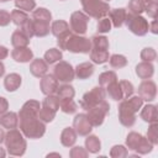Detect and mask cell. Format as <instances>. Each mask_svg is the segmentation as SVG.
I'll return each instance as SVG.
<instances>
[{
  "instance_id": "6da1fadb",
  "label": "cell",
  "mask_w": 158,
  "mask_h": 158,
  "mask_svg": "<svg viewBox=\"0 0 158 158\" xmlns=\"http://www.w3.org/2000/svg\"><path fill=\"white\" fill-rule=\"evenodd\" d=\"M40 109V101L28 100L21 106L19 111L20 131L27 138H41L46 132V123L38 118Z\"/></svg>"
},
{
  "instance_id": "7a4b0ae2",
  "label": "cell",
  "mask_w": 158,
  "mask_h": 158,
  "mask_svg": "<svg viewBox=\"0 0 158 158\" xmlns=\"http://www.w3.org/2000/svg\"><path fill=\"white\" fill-rule=\"evenodd\" d=\"M143 106V100L139 95L130 96L121 100L118 105V121L125 127H132L136 122V112Z\"/></svg>"
},
{
  "instance_id": "3957f363",
  "label": "cell",
  "mask_w": 158,
  "mask_h": 158,
  "mask_svg": "<svg viewBox=\"0 0 158 158\" xmlns=\"http://www.w3.org/2000/svg\"><path fill=\"white\" fill-rule=\"evenodd\" d=\"M57 43L59 49H65L72 53H89L91 49V41L89 38L73 33L72 31L58 37Z\"/></svg>"
},
{
  "instance_id": "277c9868",
  "label": "cell",
  "mask_w": 158,
  "mask_h": 158,
  "mask_svg": "<svg viewBox=\"0 0 158 158\" xmlns=\"http://www.w3.org/2000/svg\"><path fill=\"white\" fill-rule=\"evenodd\" d=\"M5 147L9 154L11 156H22L26 152L27 143L23 137V133L16 128L9 130L7 133H5Z\"/></svg>"
},
{
  "instance_id": "5b68a950",
  "label": "cell",
  "mask_w": 158,
  "mask_h": 158,
  "mask_svg": "<svg viewBox=\"0 0 158 158\" xmlns=\"http://www.w3.org/2000/svg\"><path fill=\"white\" fill-rule=\"evenodd\" d=\"M83 10L89 17L101 19L105 17L110 11V5L102 0H80Z\"/></svg>"
},
{
  "instance_id": "8992f818",
  "label": "cell",
  "mask_w": 158,
  "mask_h": 158,
  "mask_svg": "<svg viewBox=\"0 0 158 158\" xmlns=\"http://www.w3.org/2000/svg\"><path fill=\"white\" fill-rule=\"evenodd\" d=\"M125 23L127 26V28L136 36H144L149 30V23L148 21L141 16V15H133V14H126V19H125Z\"/></svg>"
},
{
  "instance_id": "52a82bcc",
  "label": "cell",
  "mask_w": 158,
  "mask_h": 158,
  "mask_svg": "<svg viewBox=\"0 0 158 158\" xmlns=\"http://www.w3.org/2000/svg\"><path fill=\"white\" fill-rule=\"evenodd\" d=\"M109 110H110V105H109V102L106 100H102L98 105H95L91 109H89L88 112H86V117H88L89 122L91 123V126L93 127L101 126L104 120H105V116L109 112Z\"/></svg>"
},
{
  "instance_id": "ba28073f",
  "label": "cell",
  "mask_w": 158,
  "mask_h": 158,
  "mask_svg": "<svg viewBox=\"0 0 158 158\" xmlns=\"http://www.w3.org/2000/svg\"><path fill=\"white\" fill-rule=\"evenodd\" d=\"M105 96H106L105 89L102 86H95L90 91H86L83 95V98L80 100V106H81V109L88 111L93 106H95L99 102H101L102 100H105Z\"/></svg>"
},
{
  "instance_id": "9c48e42d",
  "label": "cell",
  "mask_w": 158,
  "mask_h": 158,
  "mask_svg": "<svg viewBox=\"0 0 158 158\" xmlns=\"http://www.w3.org/2000/svg\"><path fill=\"white\" fill-rule=\"evenodd\" d=\"M88 22H89V16L86 14L81 11H74L70 15V20H69L70 31L73 33L83 36L88 30Z\"/></svg>"
},
{
  "instance_id": "30bf717a",
  "label": "cell",
  "mask_w": 158,
  "mask_h": 158,
  "mask_svg": "<svg viewBox=\"0 0 158 158\" xmlns=\"http://www.w3.org/2000/svg\"><path fill=\"white\" fill-rule=\"evenodd\" d=\"M53 75L56 77V79L58 81L70 83L72 80H74L75 73H74V68L72 67L70 63L64 62V60H59L53 68Z\"/></svg>"
},
{
  "instance_id": "8fae6325",
  "label": "cell",
  "mask_w": 158,
  "mask_h": 158,
  "mask_svg": "<svg viewBox=\"0 0 158 158\" xmlns=\"http://www.w3.org/2000/svg\"><path fill=\"white\" fill-rule=\"evenodd\" d=\"M138 95L142 98L143 101H153L157 96V85L153 80L144 79L138 86Z\"/></svg>"
},
{
  "instance_id": "7c38bea8",
  "label": "cell",
  "mask_w": 158,
  "mask_h": 158,
  "mask_svg": "<svg viewBox=\"0 0 158 158\" xmlns=\"http://www.w3.org/2000/svg\"><path fill=\"white\" fill-rule=\"evenodd\" d=\"M73 128L75 130L77 135H79V136H88V135H90V132L93 130V126L89 122V120L86 117V114H78V115H75V117L73 120Z\"/></svg>"
},
{
  "instance_id": "4fadbf2b",
  "label": "cell",
  "mask_w": 158,
  "mask_h": 158,
  "mask_svg": "<svg viewBox=\"0 0 158 158\" xmlns=\"http://www.w3.org/2000/svg\"><path fill=\"white\" fill-rule=\"evenodd\" d=\"M58 83L59 81L56 79V77L53 74H46L41 78V81H40L41 91L44 95H52V94L57 93V89L59 86Z\"/></svg>"
},
{
  "instance_id": "5bb4252c",
  "label": "cell",
  "mask_w": 158,
  "mask_h": 158,
  "mask_svg": "<svg viewBox=\"0 0 158 158\" xmlns=\"http://www.w3.org/2000/svg\"><path fill=\"white\" fill-rule=\"evenodd\" d=\"M11 57L15 62L19 63H27L33 59V52L28 47H17L12 49Z\"/></svg>"
},
{
  "instance_id": "9a60e30c",
  "label": "cell",
  "mask_w": 158,
  "mask_h": 158,
  "mask_svg": "<svg viewBox=\"0 0 158 158\" xmlns=\"http://www.w3.org/2000/svg\"><path fill=\"white\" fill-rule=\"evenodd\" d=\"M47 70H48V64L42 58L33 59L30 64V72L36 78H42L43 75L47 74Z\"/></svg>"
},
{
  "instance_id": "2e32d148",
  "label": "cell",
  "mask_w": 158,
  "mask_h": 158,
  "mask_svg": "<svg viewBox=\"0 0 158 158\" xmlns=\"http://www.w3.org/2000/svg\"><path fill=\"white\" fill-rule=\"evenodd\" d=\"M126 9L123 7H118V9H112L109 11V19L111 21V25H114V27L118 28L125 23V19H126Z\"/></svg>"
},
{
  "instance_id": "e0dca14e",
  "label": "cell",
  "mask_w": 158,
  "mask_h": 158,
  "mask_svg": "<svg viewBox=\"0 0 158 158\" xmlns=\"http://www.w3.org/2000/svg\"><path fill=\"white\" fill-rule=\"evenodd\" d=\"M19 125V115L16 112H5L0 116V126L4 127V128H7V130H12V128H16Z\"/></svg>"
},
{
  "instance_id": "ac0fdd59",
  "label": "cell",
  "mask_w": 158,
  "mask_h": 158,
  "mask_svg": "<svg viewBox=\"0 0 158 158\" xmlns=\"http://www.w3.org/2000/svg\"><path fill=\"white\" fill-rule=\"evenodd\" d=\"M94 69L95 68H94V64L93 63H90V62H83V63H80V64H78L75 67L74 73H75V77L78 79L84 80V79H88L89 77L93 75Z\"/></svg>"
},
{
  "instance_id": "d6986e66",
  "label": "cell",
  "mask_w": 158,
  "mask_h": 158,
  "mask_svg": "<svg viewBox=\"0 0 158 158\" xmlns=\"http://www.w3.org/2000/svg\"><path fill=\"white\" fill-rule=\"evenodd\" d=\"M136 74L141 79H151L154 74V67L152 62H141L136 65Z\"/></svg>"
},
{
  "instance_id": "ffe728a7",
  "label": "cell",
  "mask_w": 158,
  "mask_h": 158,
  "mask_svg": "<svg viewBox=\"0 0 158 158\" xmlns=\"http://www.w3.org/2000/svg\"><path fill=\"white\" fill-rule=\"evenodd\" d=\"M21 81L22 80H21L20 74H17V73H10L4 79V86H5L6 91L12 93V91H16L20 88Z\"/></svg>"
},
{
  "instance_id": "44dd1931",
  "label": "cell",
  "mask_w": 158,
  "mask_h": 158,
  "mask_svg": "<svg viewBox=\"0 0 158 158\" xmlns=\"http://www.w3.org/2000/svg\"><path fill=\"white\" fill-rule=\"evenodd\" d=\"M141 118L148 123H153L158 121V112H157V106L152 104H147L143 106L141 110Z\"/></svg>"
},
{
  "instance_id": "7402d4cb",
  "label": "cell",
  "mask_w": 158,
  "mask_h": 158,
  "mask_svg": "<svg viewBox=\"0 0 158 158\" xmlns=\"http://www.w3.org/2000/svg\"><path fill=\"white\" fill-rule=\"evenodd\" d=\"M77 142V132L73 127H65L60 133V143L64 147H72Z\"/></svg>"
},
{
  "instance_id": "603a6c76",
  "label": "cell",
  "mask_w": 158,
  "mask_h": 158,
  "mask_svg": "<svg viewBox=\"0 0 158 158\" xmlns=\"http://www.w3.org/2000/svg\"><path fill=\"white\" fill-rule=\"evenodd\" d=\"M70 31V27H69V23L64 20H56L54 22H52V26H51V32L58 38L63 35H65L67 32Z\"/></svg>"
},
{
  "instance_id": "cb8c5ba5",
  "label": "cell",
  "mask_w": 158,
  "mask_h": 158,
  "mask_svg": "<svg viewBox=\"0 0 158 158\" xmlns=\"http://www.w3.org/2000/svg\"><path fill=\"white\" fill-rule=\"evenodd\" d=\"M30 43V38L21 31V30H16L12 32L11 35V44L17 48V47H27Z\"/></svg>"
},
{
  "instance_id": "d4e9b609",
  "label": "cell",
  "mask_w": 158,
  "mask_h": 158,
  "mask_svg": "<svg viewBox=\"0 0 158 158\" xmlns=\"http://www.w3.org/2000/svg\"><path fill=\"white\" fill-rule=\"evenodd\" d=\"M106 88V91L109 94V96L115 100V101H121L123 100V94H122V90H121V86H120V83L116 80V81H112L110 83Z\"/></svg>"
},
{
  "instance_id": "484cf974",
  "label": "cell",
  "mask_w": 158,
  "mask_h": 158,
  "mask_svg": "<svg viewBox=\"0 0 158 158\" xmlns=\"http://www.w3.org/2000/svg\"><path fill=\"white\" fill-rule=\"evenodd\" d=\"M90 59L95 64H104L109 60V51H102V49H90Z\"/></svg>"
},
{
  "instance_id": "4316f807",
  "label": "cell",
  "mask_w": 158,
  "mask_h": 158,
  "mask_svg": "<svg viewBox=\"0 0 158 158\" xmlns=\"http://www.w3.org/2000/svg\"><path fill=\"white\" fill-rule=\"evenodd\" d=\"M33 33L36 37H46L51 28H49V23L44 22V21H38V20H33Z\"/></svg>"
},
{
  "instance_id": "83f0119b",
  "label": "cell",
  "mask_w": 158,
  "mask_h": 158,
  "mask_svg": "<svg viewBox=\"0 0 158 158\" xmlns=\"http://www.w3.org/2000/svg\"><path fill=\"white\" fill-rule=\"evenodd\" d=\"M85 148L89 153H98L101 149V142L95 135H88L85 138Z\"/></svg>"
},
{
  "instance_id": "f1b7e54d",
  "label": "cell",
  "mask_w": 158,
  "mask_h": 158,
  "mask_svg": "<svg viewBox=\"0 0 158 158\" xmlns=\"http://www.w3.org/2000/svg\"><path fill=\"white\" fill-rule=\"evenodd\" d=\"M74 95H75V90L68 83H64L63 85H59L58 89H57V96L59 98V100H62V99H73Z\"/></svg>"
},
{
  "instance_id": "f546056e",
  "label": "cell",
  "mask_w": 158,
  "mask_h": 158,
  "mask_svg": "<svg viewBox=\"0 0 158 158\" xmlns=\"http://www.w3.org/2000/svg\"><path fill=\"white\" fill-rule=\"evenodd\" d=\"M10 16H11V21H12L16 26H19V27H21V26L30 19L28 15L26 14V11H22V10H20V9L12 10V11L10 12Z\"/></svg>"
},
{
  "instance_id": "4dcf8cb0",
  "label": "cell",
  "mask_w": 158,
  "mask_h": 158,
  "mask_svg": "<svg viewBox=\"0 0 158 158\" xmlns=\"http://www.w3.org/2000/svg\"><path fill=\"white\" fill-rule=\"evenodd\" d=\"M91 48L94 49H102V51H109V40L105 36H93L91 37Z\"/></svg>"
},
{
  "instance_id": "1f68e13d",
  "label": "cell",
  "mask_w": 158,
  "mask_h": 158,
  "mask_svg": "<svg viewBox=\"0 0 158 158\" xmlns=\"http://www.w3.org/2000/svg\"><path fill=\"white\" fill-rule=\"evenodd\" d=\"M63 58L62 51L57 49V48H49L48 51H46L43 59L47 62V64H54L56 62H59Z\"/></svg>"
},
{
  "instance_id": "d6a6232c",
  "label": "cell",
  "mask_w": 158,
  "mask_h": 158,
  "mask_svg": "<svg viewBox=\"0 0 158 158\" xmlns=\"http://www.w3.org/2000/svg\"><path fill=\"white\" fill-rule=\"evenodd\" d=\"M32 19L38 20V21H44V22L49 23L51 20H52V14L46 7H38V9L32 11Z\"/></svg>"
},
{
  "instance_id": "836d02e7",
  "label": "cell",
  "mask_w": 158,
  "mask_h": 158,
  "mask_svg": "<svg viewBox=\"0 0 158 158\" xmlns=\"http://www.w3.org/2000/svg\"><path fill=\"white\" fill-rule=\"evenodd\" d=\"M98 80H99V85L102 86V88H105L110 83L116 81L117 80V75H116V73L114 70H106V72H102L99 75V79Z\"/></svg>"
},
{
  "instance_id": "e575fe53",
  "label": "cell",
  "mask_w": 158,
  "mask_h": 158,
  "mask_svg": "<svg viewBox=\"0 0 158 158\" xmlns=\"http://www.w3.org/2000/svg\"><path fill=\"white\" fill-rule=\"evenodd\" d=\"M141 138H142V135H141V133L135 132V131L130 132V133L127 135V137H126V146H127V148H128L130 151H135V149L137 148V146H138Z\"/></svg>"
},
{
  "instance_id": "d590c367",
  "label": "cell",
  "mask_w": 158,
  "mask_h": 158,
  "mask_svg": "<svg viewBox=\"0 0 158 158\" xmlns=\"http://www.w3.org/2000/svg\"><path fill=\"white\" fill-rule=\"evenodd\" d=\"M109 63L112 68L120 69V68H123L127 65V58L122 54H112L109 57Z\"/></svg>"
},
{
  "instance_id": "8d00e7d4",
  "label": "cell",
  "mask_w": 158,
  "mask_h": 158,
  "mask_svg": "<svg viewBox=\"0 0 158 158\" xmlns=\"http://www.w3.org/2000/svg\"><path fill=\"white\" fill-rule=\"evenodd\" d=\"M59 102H60V100H59V98L57 95H54V94L46 95V99L43 100L42 106H46V107H48V109H51V110L57 112L59 110Z\"/></svg>"
},
{
  "instance_id": "74e56055",
  "label": "cell",
  "mask_w": 158,
  "mask_h": 158,
  "mask_svg": "<svg viewBox=\"0 0 158 158\" xmlns=\"http://www.w3.org/2000/svg\"><path fill=\"white\" fill-rule=\"evenodd\" d=\"M59 107L65 114H75L77 112V104L73 99H62L59 102Z\"/></svg>"
},
{
  "instance_id": "f35d334b",
  "label": "cell",
  "mask_w": 158,
  "mask_h": 158,
  "mask_svg": "<svg viewBox=\"0 0 158 158\" xmlns=\"http://www.w3.org/2000/svg\"><path fill=\"white\" fill-rule=\"evenodd\" d=\"M56 117V111L46 107V106H42L40 109V112H38V118L44 122V123H48V122H52L53 118Z\"/></svg>"
},
{
  "instance_id": "ab89813d",
  "label": "cell",
  "mask_w": 158,
  "mask_h": 158,
  "mask_svg": "<svg viewBox=\"0 0 158 158\" xmlns=\"http://www.w3.org/2000/svg\"><path fill=\"white\" fill-rule=\"evenodd\" d=\"M128 12L133 15H141L144 11V5L141 0H130L127 5Z\"/></svg>"
},
{
  "instance_id": "60d3db41",
  "label": "cell",
  "mask_w": 158,
  "mask_h": 158,
  "mask_svg": "<svg viewBox=\"0 0 158 158\" xmlns=\"http://www.w3.org/2000/svg\"><path fill=\"white\" fill-rule=\"evenodd\" d=\"M152 149H153V144L147 139V137H143L142 136V138H141V141H139V143H138V146H137V148L135 151L138 154H147Z\"/></svg>"
},
{
  "instance_id": "b9f144b4",
  "label": "cell",
  "mask_w": 158,
  "mask_h": 158,
  "mask_svg": "<svg viewBox=\"0 0 158 158\" xmlns=\"http://www.w3.org/2000/svg\"><path fill=\"white\" fill-rule=\"evenodd\" d=\"M147 139L154 146L158 143V123L153 122L149 125L148 130H147Z\"/></svg>"
},
{
  "instance_id": "7bdbcfd3",
  "label": "cell",
  "mask_w": 158,
  "mask_h": 158,
  "mask_svg": "<svg viewBox=\"0 0 158 158\" xmlns=\"http://www.w3.org/2000/svg\"><path fill=\"white\" fill-rule=\"evenodd\" d=\"M128 156V151L122 144H116L110 149V157L112 158H125Z\"/></svg>"
},
{
  "instance_id": "ee69618b",
  "label": "cell",
  "mask_w": 158,
  "mask_h": 158,
  "mask_svg": "<svg viewBox=\"0 0 158 158\" xmlns=\"http://www.w3.org/2000/svg\"><path fill=\"white\" fill-rule=\"evenodd\" d=\"M15 6L22 11H33L36 9L35 0H15Z\"/></svg>"
},
{
  "instance_id": "f6af8a7d",
  "label": "cell",
  "mask_w": 158,
  "mask_h": 158,
  "mask_svg": "<svg viewBox=\"0 0 158 158\" xmlns=\"http://www.w3.org/2000/svg\"><path fill=\"white\" fill-rule=\"evenodd\" d=\"M157 58V52L152 47H146L141 51V59L143 62H153Z\"/></svg>"
},
{
  "instance_id": "bcb514c9",
  "label": "cell",
  "mask_w": 158,
  "mask_h": 158,
  "mask_svg": "<svg viewBox=\"0 0 158 158\" xmlns=\"http://www.w3.org/2000/svg\"><path fill=\"white\" fill-rule=\"evenodd\" d=\"M118 83H120V86H121V90H122V94H123V99H128L130 96H132V94L135 91L133 84L128 80H121Z\"/></svg>"
},
{
  "instance_id": "7dc6e473",
  "label": "cell",
  "mask_w": 158,
  "mask_h": 158,
  "mask_svg": "<svg viewBox=\"0 0 158 158\" xmlns=\"http://www.w3.org/2000/svg\"><path fill=\"white\" fill-rule=\"evenodd\" d=\"M98 32L99 33H107L111 31V21L109 17H101L99 19V22H98Z\"/></svg>"
},
{
  "instance_id": "c3c4849f",
  "label": "cell",
  "mask_w": 158,
  "mask_h": 158,
  "mask_svg": "<svg viewBox=\"0 0 158 158\" xmlns=\"http://www.w3.org/2000/svg\"><path fill=\"white\" fill-rule=\"evenodd\" d=\"M69 156H70V158H86L89 156V152L86 151V148H83L80 146H75L70 149Z\"/></svg>"
},
{
  "instance_id": "681fc988",
  "label": "cell",
  "mask_w": 158,
  "mask_h": 158,
  "mask_svg": "<svg viewBox=\"0 0 158 158\" xmlns=\"http://www.w3.org/2000/svg\"><path fill=\"white\" fill-rule=\"evenodd\" d=\"M20 30H21L28 38H32V37L35 36V33H33V21L28 19V20L20 27Z\"/></svg>"
},
{
  "instance_id": "f907efd6",
  "label": "cell",
  "mask_w": 158,
  "mask_h": 158,
  "mask_svg": "<svg viewBox=\"0 0 158 158\" xmlns=\"http://www.w3.org/2000/svg\"><path fill=\"white\" fill-rule=\"evenodd\" d=\"M144 11L147 12V15L149 17H152L153 20L157 17V11H158V2L157 1H152L151 4H148L144 7Z\"/></svg>"
},
{
  "instance_id": "816d5d0a",
  "label": "cell",
  "mask_w": 158,
  "mask_h": 158,
  "mask_svg": "<svg viewBox=\"0 0 158 158\" xmlns=\"http://www.w3.org/2000/svg\"><path fill=\"white\" fill-rule=\"evenodd\" d=\"M11 21V16L6 10H0V26L5 27L10 23Z\"/></svg>"
},
{
  "instance_id": "f5cc1de1",
  "label": "cell",
  "mask_w": 158,
  "mask_h": 158,
  "mask_svg": "<svg viewBox=\"0 0 158 158\" xmlns=\"http://www.w3.org/2000/svg\"><path fill=\"white\" fill-rule=\"evenodd\" d=\"M9 109V102L4 96H0V115L5 114Z\"/></svg>"
},
{
  "instance_id": "db71d44e",
  "label": "cell",
  "mask_w": 158,
  "mask_h": 158,
  "mask_svg": "<svg viewBox=\"0 0 158 158\" xmlns=\"http://www.w3.org/2000/svg\"><path fill=\"white\" fill-rule=\"evenodd\" d=\"M9 56V49L5 46H0V60L5 59Z\"/></svg>"
},
{
  "instance_id": "11a10c76",
  "label": "cell",
  "mask_w": 158,
  "mask_h": 158,
  "mask_svg": "<svg viewBox=\"0 0 158 158\" xmlns=\"http://www.w3.org/2000/svg\"><path fill=\"white\" fill-rule=\"evenodd\" d=\"M148 30H151V32L152 33H158V28H157V21H156V19L152 21V23L149 25V27H148Z\"/></svg>"
},
{
  "instance_id": "9f6ffc18",
  "label": "cell",
  "mask_w": 158,
  "mask_h": 158,
  "mask_svg": "<svg viewBox=\"0 0 158 158\" xmlns=\"http://www.w3.org/2000/svg\"><path fill=\"white\" fill-rule=\"evenodd\" d=\"M4 74H5V65H4V63L0 60V78H1Z\"/></svg>"
},
{
  "instance_id": "6f0895ef",
  "label": "cell",
  "mask_w": 158,
  "mask_h": 158,
  "mask_svg": "<svg viewBox=\"0 0 158 158\" xmlns=\"http://www.w3.org/2000/svg\"><path fill=\"white\" fill-rule=\"evenodd\" d=\"M4 139H5V132H4V130L0 127V144L4 142Z\"/></svg>"
},
{
  "instance_id": "680465c9",
  "label": "cell",
  "mask_w": 158,
  "mask_h": 158,
  "mask_svg": "<svg viewBox=\"0 0 158 158\" xmlns=\"http://www.w3.org/2000/svg\"><path fill=\"white\" fill-rule=\"evenodd\" d=\"M142 2H143V5H144V7L148 5V4H151L152 1H158V0H141Z\"/></svg>"
},
{
  "instance_id": "91938a15",
  "label": "cell",
  "mask_w": 158,
  "mask_h": 158,
  "mask_svg": "<svg viewBox=\"0 0 158 158\" xmlns=\"http://www.w3.org/2000/svg\"><path fill=\"white\" fill-rule=\"evenodd\" d=\"M5 156H6V153H5L4 148H1V147H0V158H4Z\"/></svg>"
},
{
  "instance_id": "94428289",
  "label": "cell",
  "mask_w": 158,
  "mask_h": 158,
  "mask_svg": "<svg viewBox=\"0 0 158 158\" xmlns=\"http://www.w3.org/2000/svg\"><path fill=\"white\" fill-rule=\"evenodd\" d=\"M6 1H10V0H0V2H6Z\"/></svg>"
},
{
  "instance_id": "6125c7cd",
  "label": "cell",
  "mask_w": 158,
  "mask_h": 158,
  "mask_svg": "<svg viewBox=\"0 0 158 158\" xmlns=\"http://www.w3.org/2000/svg\"><path fill=\"white\" fill-rule=\"evenodd\" d=\"M102 1H110V0H102Z\"/></svg>"
}]
</instances>
